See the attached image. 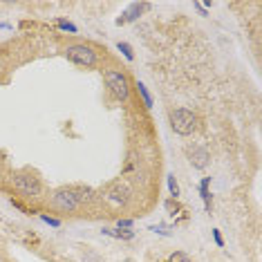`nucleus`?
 Instances as JSON below:
<instances>
[{"label":"nucleus","mask_w":262,"mask_h":262,"mask_svg":"<svg viewBox=\"0 0 262 262\" xmlns=\"http://www.w3.org/2000/svg\"><path fill=\"white\" fill-rule=\"evenodd\" d=\"M170 128L175 130L177 134H193L197 128V117L193 114L190 110H186V108H177V110L170 112Z\"/></svg>","instance_id":"1"},{"label":"nucleus","mask_w":262,"mask_h":262,"mask_svg":"<svg viewBox=\"0 0 262 262\" xmlns=\"http://www.w3.org/2000/svg\"><path fill=\"white\" fill-rule=\"evenodd\" d=\"M106 85L110 90V94L119 101H126L130 96V81L128 76L119 70H108L106 72Z\"/></svg>","instance_id":"2"},{"label":"nucleus","mask_w":262,"mask_h":262,"mask_svg":"<svg viewBox=\"0 0 262 262\" xmlns=\"http://www.w3.org/2000/svg\"><path fill=\"white\" fill-rule=\"evenodd\" d=\"M65 56L70 58L72 63H76V65H83V67H94L96 65V52L90 47V45H70V47H65Z\"/></svg>","instance_id":"3"},{"label":"nucleus","mask_w":262,"mask_h":262,"mask_svg":"<svg viewBox=\"0 0 262 262\" xmlns=\"http://www.w3.org/2000/svg\"><path fill=\"white\" fill-rule=\"evenodd\" d=\"M81 190L76 188H67V190H58L54 195V204L61 211H74V208H78V204L83 202V195H78Z\"/></svg>","instance_id":"4"},{"label":"nucleus","mask_w":262,"mask_h":262,"mask_svg":"<svg viewBox=\"0 0 262 262\" xmlns=\"http://www.w3.org/2000/svg\"><path fill=\"white\" fill-rule=\"evenodd\" d=\"M16 188L25 197H40V193H43V186H40L38 177H34V175H18Z\"/></svg>","instance_id":"5"},{"label":"nucleus","mask_w":262,"mask_h":262,"mask_svg":"<svg viewBox=\"0 0 262 262\" xmlns=\"http://www.w3.org/2000/svg\"><path fill=\"white\" fill-rule=\"evenodd\" d=\"M148 2H132V5L128 7V9L123 11L121 14V18H119L117 20V25H126V22H132V20H137V18L141 16V14H144L146 9H148Z\"/></svg>","instance_id":"6"},{"label":"nucleus","mask_w":262,"mask_h":262,"mask_svg":"<svg viewBox=\"0 0 262 262\" xmlns=\"http://www.w3.org/2000/svg\"><path fill=\"white\" fill-rule=\"evenodd\" d=\"M190 164L195 168H204L208 164V150L206 148H193L190 150Z\"/></svg>","instance_id":"7"},{"label":"nucleus","mask_w":262,"mask_h":262,"mask_svg":"<svg viewBox=\"0 0 262 262\" xmlns=\"http://www.w3.org/2000/svg\"><path fill=\"white\" fill-rule=\"evenodd\" d=\"M106 235H112V238H121V240H130L132 238V231H121V229H103Z\"/></svg>","instance_id":"8"},{"label":"nucleus","mask_w":262,"mask_h":262,"mask_svg":"<svg viewBox=\"0 0 262 262\" xmlns=\"http://www.w3.org/2000/svg\"><path fill=\"white\" fill-rule=\"evenodd\" d=\"M208 182H211V177H206L204 182L200 184V193H202V200L206 202V208H211V195H208Z\"/></svg>","instance_id":"9"},{"label":"nucleus","mask_w":262,"mask_h":262,"mask_svg":"<svg viewBox=\"0 0 262 262\" xmlns=\"http://www.w3.org/2000/svg\"><path fill=\"white\" fill-rule=\"evenodd\" d=\"M137 92L141 94V99H144V103H146V108H152V99H150V94H148V90H146V85L141 83H137Z\"/></svg>","instance_id":"10"},{"label":"nucleus","mask_w":262,"mask_h":262,"mask_svg":"<svg viewBox=\"0 0 262 262\" xmlns=\"http://www.w3.org/2000/svg\"><path fill=\"white\" fill-rule=\"evenodd\" d=\"M168 190H170V195H173L175 200L179 197V184H177V179H175V175L168 177Z\"/></svg>","instance_id":"11"},{"label":"nucleus","mask_w":262,"mask_h":262,"mask_svg":"<svg viewBox=\"0 0 262 262\" xmlns=\"http://www.w3.org/2000/svg\"><path fill=\"white\" fill-rule=\"evenodd\" d=\"M117 47H119V52H123V56H126L128 61H132V58H134V54H132V47H130L128 43H117Z\"/></svg>","instance_id":"12"},{"label":"nucleus","mask_w":262,"mask_h":262,"mask_svg":"<svg viewBox=\"0 0 262 262\" xmlns=\"http://www.w3.org/2000/svg\"><path fill=\"white\" fill-rule=\"evenodd\" d=\"M168 262H190V258H188V256H186V253H184V251H175V253H173V256L168 258Z\"/></svg>","instance_id":"13"},{"label":"nucleus","mask_w":262,"mask_h":262,"mask_svg":"<svg viewBox=\"0 0 262 262\" xmlns=\"http://www.w3.org/2000/svg\"><path fill=\"white\" fill-rule=\"evenodd\" d=\"M58 27H61V29H67V32H76V27H74L72 22H65V20H58Z\"/></svg>","instance_id":"14"},{"label":"nucleus","mask_w":262,"mask_h":262,"mask_svg":"<svg viewBox=\"0 0 262 262\" xmlns=\"http://www.w3.org/2000/svg\"><path fill=\"white\" fill-rule=\"evenodd\" d=\"M43 222H47V224H50V226H58V224H61V222H58V220H54V218H47V215H43Z\"/></svg>","instance_id":"15"},{"label":"nucleus","mask_w":262,"mask_h":262,"mask_svg":"<svg viewBox=\"0 0 262 262\" xmlns=\"http://www.w3.org/2000/svg\"><path fill=\"white\" fill-rule=\"evenodd\" d=\"M130 224H132V222H130V220H119V224H117V226H119V229H128Z\"/></svg>","instance_id":"16"},{"label":"nucleus","mask_w":262,"mask_h":262,"mask_svg":"<svg viewBox=\"0 0 262 262\" xmlns=\"http://www.w3.org/2000/svg\"><path fill=\"white\" fill-rule=\"evenodd\" d=\"M213 238H215V242H218L220 246L224 244V242H222V235H220V231H213Z\"/></svg>","instance_id":"17"}]
</instances>
